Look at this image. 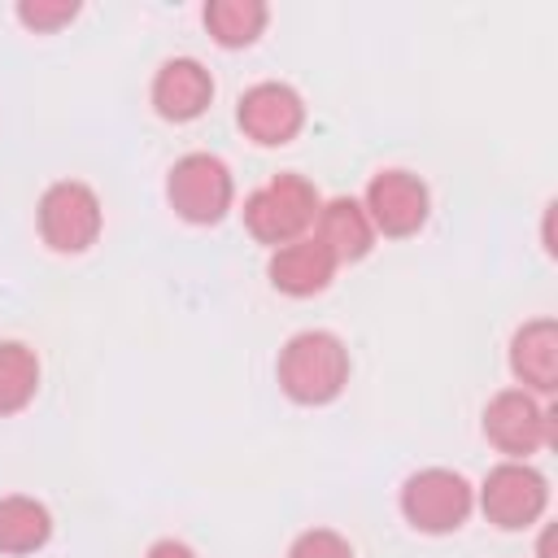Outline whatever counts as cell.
Instances as JSON below:
<instances>
[{
  "label": "cell",
  "mask_w": 558,
  "mask_h": 558,
  "mask_svg": "<svg viewBox=\"0 0 558 558\" xmlns=\"http://www.w3.org/2000/svg\"><path fill=\"white\" fill-rule=\"evenodd\" d=\"M349 371L353 366H349L344 340L336 331H323V327L296 331L279 349V366H275L283 397L296 401V405H327V401H336L344 392V384H349Z\"/></svg>",
  "instance_id": "1"
},
{
  "label": "cell",
  "mask_w": 558,
  "mask_h": 558,
  "mask_svg": "<svg viewBox=\"0 0 558 558\" xmlns=\"http://www.w3.org/2000/svg\"><path fill=\"white\" fill-rule=\"evenodd\" d=\"M318 209H323V196L314 192V183L305 174H296V170H283L266 187L248 192L240 214H244V231L257 244L283 248V244L310 235Z\"/></svg>",
  "instance_id": "2"
},
{
  "label": "cell",
  "mask_w": 558,
  "mask_h": 558,
  "mask_svg": "<svg viewBox=\"0 0 558 558\" xmlns=\"http://www.w3.org/2000/svg\"><path fill=\"white\" fill-rule=\"evenodd\" d=\"M166 201L170 209L192 227H214L235 205V179L231 166L214 153H187L166 174Z\"/></svg>",
  "instance_id": "3"
},
{
  "label": "cell",
  "mask_w": 558,
  "mask_h": 558,
  "mask_svg": "<svg viewBox=\"0 0 558 558\" xmlns=\"http://www.w3.org/2000/svg\"><path fill=\"white\" fill-rule=\"evenodd\" d=\"M405 523L414 532H427V536H445V532H458L471 510H475V488L466 484L462 471H449V466H423L414 471L405 484H401V497H397Z\"/></svg>",
  "instance_id": "4"
},
{
  "label": "cell",
  "mask_w": 558,
  "mask_h": 558,
  "mask_svg": "<svg viewBox=\"0 0 558 558\" xmlns=\"http://www.w3.org/2000/svg\"><path fill=\"white\" fill-rule=\"evenodd\" d=\"M475 501H480V510H484V519L493 527L523 532V527H536L545 519V510H549V480L532 462L506 458V462H497L484 475Z\"/></svg>",
  "instance_id": "5"
},
{
  "label": "cell",
  "mask_w": 558,
  "mask_h": 558,
  "mask_svg": "<svg viewBox=\"0 0 558 558\" xmlns=\"http://www.w3.org/2000/svg\"><path fill=\"white\" fill-rule=\"evenodd\" d=\"M35 218H39V235L52 253H87L100 240V227H105L100 196L78 179L52 183L39 196Z\"/></svg>",
  "instance_id": "6"
},
{
  "label": "cell",
  "mask_w": 558,
  "mask_h": 558,
  "mask_svg": "<svg viewBox=\"0 0 558 558\" xmlns=\"http://www.w3.org/2000/svg\"><path fill=\"white\" fill-rule=\"evenodd\" d=\"M484 436L497 453L527 462V453L554 445V410L523 388H501L484 405Z\"/></svg>",
  "instance_id": "7"
},
{
  "label": "cell",
  "mask_w": 558,
  "mask_h": 558,
  "mask_svg": "<svg viewBox=\"0 0 558 558\" xmlns=\"http://www.w3.org/2000/svg\"><path fill=\"white\" fill-rule=\"evenodd\" d=\"M362 209L375 227V235H388V240H405L414 235L427 214H432V192L427 183L414 174V170H379L371 183H366V196H362Z\"/></svg>",
  "instance_id": "8"
},
{
  "label": "cell",
  "mask_w": 558,
  "mask_h": 558,
  "mask_svg": "<svg viewBox=\"0 0 558 558\" xmlns=\"http://www.w3.org/2000/svg\"><path fill=\"white\" fill-rule=\"evenodd\" d=\"M235 122H240V131H244L253 144L279 148V144H292V140L301 135V126H305V100H301L296 87L266 78V83H253V87L240 96Z\"/></svg>",
  "instance_id": "9"
},
{
  "label": "cell",
  "mask_w": 558,
  "mask_h": 558,
  "mask_svg": "<svg viewBox=\"0 0 558 558\" xmlns=\"http://www.w3.org/2000/svg\"><path fill=\"white\" fill-rule=\"evenodd\" d=\"M153 109L166 122H196L214 105V74L196 57H170L153 74Z\"/></svg>",
  "instance_id": "10"
},
{
  "label": "cell",
  "mask_w": 558,
  "mask_h": 558,
  "mask_svg": "<svg viewBox=\"0 0 558 558\" xmlns=\"http://www.w3.org/2000/svg\"><path fill=\"white\" fill-rule=\"evenodd\" d=\"M510 375L532 397H554L558 388V323L532 318L510 336Z\"/></svg>",
  "instance_id": "11"
},
{
  "label": "cell",
  "mask_w": 558,
  "mask_h": 558,
  "mask_svg": "<svg viewBox=\"0 0 558 558\" xmlns=\"http://www.w3.org/2000/svg\"><path fill=\"white\" fill-rule=\"evenodd\" d=\"M336 270H340V262L314 235H301L283 248H270V262H266V275L283 296H318V292H327Z\"/></svg>",
  "instance_id": "12"
},
{
  "label": "cell",
  "mask_w": 558,
  "mask_h": 558,
  "mask_svg": "<svg viewBox=\"0 0 558 558\" xmlns=\"http://www.w3.org/2000/svg\"><path fill=\"white\" fill-rule=\"evenodd\" d=\"M314 240L344 266V262H362L375 248V227H371L362 201L331 196V201H323V209L314 218Z\"/></svg>",
  "instance_id": "13"
},
{
  "label": "cell",
  "mask_w": 558,
  "mask_h": 558,
  "mask_svg": "<svg viewBox=\"0 0 558 558\" xmlns=\"http://www.w3.org/2000/svg\"><path fill=\"white\" fill-rule=\"evenodd\" d=\"M52 536V514L44 501L26 497V493H9L0 497V554H35L44 549Z\"/></svg>",
  "instance_id": "14"
},
{
  "label": "cell",
  "mask_w": 558,
  "mask_h": 558,
  "mask_svg": "<svg viewBox=\"0 0 558 558\" xmlns=\"http://www.w3.org/2000/svg\"><path fill=\"white\" fill-rule=\"evenodd\" d=\"M201 17L218 48H248L266 31L270 9L262 0H209Z\"/></svg>",
  "instance_id": "15"
},
{
  "label": "cell",
  "mask_w": 558,
  "mask_h": 558,
  "mask_svg": "<svg viewBox=\"0 0 558 558\" xmlns=\"http://www.w3.org/2000/svg\"><path fill=\"white\" fill-rule=\"evenodd\" d=\"M39 392V357L22 340H0V418L26 410Z\"/></svg>",
  "instance_id": "16"
},
{
  "label": "cell",
  "mask_w": 558,
  "mask_h": 558,
  "mask_svg": "<svg viewBox=\"0 0 558 558\" xmlns=\"http://www.w3.org/2000/svg\"><path fill=\"white\" fill-rule=\"evenodd\" d=\"M74 17H78V4L74 0H35V4L22 0L17 4V22L26 31H35V35H52V31H61Z\"/></svg>",
  "instance_id": "17"
},
{
  "label": "cell",
  "mask_w": 558,
  "mask_h": 558,
  "mask_svg": "<svg viewBox=\"0 0 558 558\" xmlns=\"http://www.w3.org/2000/svg\"><path fill=\"white\" fill-rule=\"evenodd\" d=\"M288 558H353V545L331 527H310L292 541Z\"/></svg>",
  "instance_id": "18"
},
{
  "label": "cell",
  "mask_w": 558,
  "mask_h": 558,
  "mask_svg": "<svg viewBox=\"0 0 558 558\" xmlns=\"http://www.w3.org/2000/svg\"><path fill=\"white\" fill-rule=\"evenodd\" d=\"M144 558H196V549L183 545V541H174V536H166V541H153Z\"/></svg>",
  "instance_id": "19"
}]
</instances>
